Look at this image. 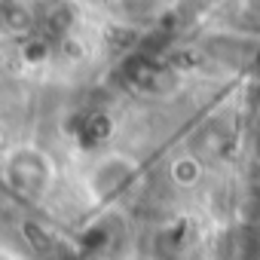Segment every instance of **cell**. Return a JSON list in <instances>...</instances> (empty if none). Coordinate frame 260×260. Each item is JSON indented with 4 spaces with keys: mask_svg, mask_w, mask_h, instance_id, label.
Returning <instances> with one entry per match:
<instances>
[{
    "mask_svg": "<svg viewBox=\"0 0 260 260\" xmlns=\"http://www.w3.org/2000/svg\"><path fill=\"white\" fill-rule=\"evenodd\" d=\"M0 181L7 190L31 205H40L52 196L58 184L55 159L37 144H16L0 156Z\"/></svg>",
    "mask_w": 260,
    "mask_h": 260,
    "instance_id": "6da1fadb",
    "label": "cell"
},
{
    "mask_svg": "<svg viewBox=\"0 0 260 260\" xmlns=\"http://www.w3.org/2000/svg\"><path fill=\"white\" fill-rule=\"evenodd\" d=\"M138 178V162L125 153H104L86 172V193L92 202H110L128 193Z\"/></svg>",
    "mask_w": 260,
    "mask_h": 260,
    "instance_id": "7a4b0ae2",
    "label": "cell"
}]
</instances>
